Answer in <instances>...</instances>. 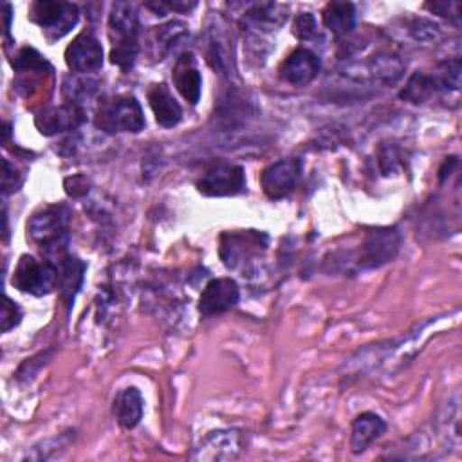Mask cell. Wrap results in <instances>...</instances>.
Masks as SVG:
<instances>
[{
	"label": "cell",
	"mask_w": 462,
	"mask_h": 462,
	"mask_svg": "<svg viewBox=\"0 0 462 462\" xmlns=\"http://www.w3.org/2000/svg\"><path fill=\"white\" fill-rule=\"evenodd\" d=\"M108 31L114 42V47L110 51V61L126 72L134 67L139 52V18L135 5L130 2L112 4V11L108 14Z\"/></svg>",
	"instance_id": "6da1fadb"
},
{
	"label": "cell",
	"mask_w": 462,
	"mask_h": 462,
	"mask_svg": "<svg viewBox=\"0 0 462 462\" xmlns=\"http://www.w3.org/2000/svg\"><path fill=\"white\" fill-rule=\"evenodd\" d=\"M70 209L65 204L45 206L27 222V235L47 254V260L67 251Z\"/></svg>",
	"instance_id": "7a4b0ae2"
},
{
	"label": "cell",
	"mask_w": 462,
	"mask_h": 462,
	"mask_svg": "<svg viewBox=\"0 0 462 462\" xmlns=\"http://www.w3.org/2000/svg\"><path fill=\"white\" fill-rule=\"evenodd\" d=\"M96 126L108 134L141 132L144 128V116L139 101L130 94L103 99L96 112Z\"/></svg>",
	"instance_id": "3957f363"
},
{
	"label": "cell",
	"mask_w": 462,
	"mask_h": 462,
	"mask_svg": "<svg viewBox=\"0 0 462 462\" xmlns=\"http://www.w3.org/2000/svg\"><path fill=\"white\" fill-rule=\"evenodd\" d=\"M11 283L27 294L45 296L58 289V269L51 260H36L31 254H22Z\"/></svg>",
	"instance_id": "277c9868"
},
{
	"label": "cell",
	"mask_w": 462,
	"mask_h": 462,
	"mask_svg": "<svg viewBox=\"0 0 462 462\" xmlns=\"http://www.w3.org/2000/svg\"><path fill=\"white\" fill-rule=\"evenodd\" d=\"M78 7L67 2L38 0L29 7V18L42 27L49 40L65 36L78 23Z\"/></svg>",
	"instance_id": "5b68a950"
},
{
	"label": "cell",
	"mask_w": 462,
	"mask_h": 462,
	"mask_svg": "<svg viewBox=\"0 0 462 462\" xmlns=\"http://www.w3.org/2000/svg\"><path fill=\"white\" fill-rule=\"evenodd\" d=\"M401 242L402 236L395 226L370 229L361 244L357 265L361 269H377L392 262L401 249Z\"/></svg>",
	"instance_id": "8992f818"
},
{
	"label": "cell",
	"mask_w": 462,
	"mask_h": 462,
	"mask_svg": "<svg viewBox=\"0 0 462 462\" xmlns=\"http://www.w3.org/2000/svg\"><path fill=\"white\" fill-rule=\"evenodd\" d=\"M267 235L247 229V231H227L220 236V258L227 269H238L253 254L265 251Z\"/></svg>",
	"instance_id": "52a82bcc"
},
{
	"label": "cell",
	"mask_w": 462,
	"mask_h": 462,
	"mask_svg": "<svg viewBox=\"0 0 462 462\" xmlns=\"http://www.w3.org/2000/svg\"><path fill=\"white\" fill-rule=\"evenodd\" d=\"M245 188L244 170L236 164L220 162L209 168L197 182V189L206 197H229Z\"/></svg>",
	"instance_id": "ba28073f"
},
{
	"label": "cell",
	"mask_w": 462,
	"mask_h": 462,
	"mask_svg": "<svg viewBox=\"0 0 462 462\" xmlns=\"http://www.w3.org/2000/svg\"><path fill=\"white\" fill-rule=\"evenodd\" d=\"M301 175V161L292 159H282L271 166H267L260 175V184L263 193L273 199H283L296 188Z\"/></svg>",
	"instance_id": "9c48e42d"
},
{
	"label": "cell",
	"mask_w": 462,
	"mask_h": 462,
	"mask_svg": "<svg viewBox=\"0 0 462 462\" xmlns=\"http://www.w3.org/2000/svg\"><path fill=\"white\" fill-rule=\"evenodd\" d=\"M65 63L76 74L96 72L103 65V47L99 40L88 32H79L65 49Z\"/></svg>",
	"instance_id": "30bf717a"
},
{
	"label": "cell",
	"mask_w": 462,
	"mask_h": 462,
	"mask_svg": "<svg viewBox=\"0 0 462 462\" xmlns=\"http://www.w3.org/2000/svg\"><path fill=\"white\" fill-rule=\"evenodd\" d=\"M240 300V289L231 278H213L199 298V312L202 316H217L233 309Z\"/></svg>",
	"instance_id": "8fae6325"
},
{
	"label": "cell",
	"mask_w": 462,
	"mask_h": 462,
	"mask_svg": "<svg viewBox=\"0 0 462 462\" xmlns=\"http://www.w3.org/2000/svg\"><path fill=\"white\" fill-rule=\"evenodd\" d=\"M242 451V435L238 430H217L209 431L199 448H195L191 458L197 460H226L235 458Z\"/></svg>",
	"instance_id": "7c38bea8"
},
{
	"label": "cell",
	"mask_w": 462,
	"mask_h": 462,
	"mask_svg": "<svg viewBox=\"0 0 462 462\" xmlns=\"http://www.w3.org/2000/svg\"><path fill=\"white\" fill-rule=\"evenodd\" d=\"M83 121H85L83 106H78L72 103L45 108L34 117V125L42 135H54V134L76 130Z\"/></svg>",
	"instance_id": "4fadbf2b"
},
{
	"label": "cell",
	"mask_w": 462,
	"mask_h": 462,
	"mask_svg": "<svg viewBox=\"0 0 462 462\" xmlns=\"http://www.w3.org/2000/svg\"><path fill=\"white\" fill-rule=\"evenodd\" d=\"M51 262L58 269L60 296H61L63 303L67 305V309H70L72 303H74V298H76V294H78V291L83 283V274H85L87 263L81 262L79 258L72 256L67 251L56 254L54 258H51Z\"/></svg>",
	"instance_id": "5bb4252c"
},
{
	"label": "cell",
	"mask_w": 462,
	"mask_h": 462,
	"mask_svg": "<svg viewBox=\"0 0 462 462\" xmlns=\"http://www.w3.org/2000/svg\"><path fill=\"white\" fill-rule=\"evenodd\" d=\"M318 72H319V58L310 49H305V47L294 49L280 67L282 79L294 87L309 85L318 76Z\"/></svg>",
	"instance_id": "9a60e30c"
},
{
	"label": "cell",
	"mask_w": 462,
	"mask_h": 462,
	"mask_svg": "<svg viewBox=\"0 0 462 462\" xmlns=\"http://www.w3.org/2000/svg\"><path fill=\"white\" fill-rule=\"evenodd\" d=\"M171 79L180 92V96L189 103L195 105L200 97L202 88V78L195 65V58L191 52H182L171 70Z\"/></svg>",
	"instance_id": "2e32d148"
},
{
	"label": "cell",
	"mask_w": 462,
	"mask_h": 462,
	"mask_svg": "<svg viewBox=\"0 0 462 462\" xmlns=\"http://www.w3.org/2000/svg\"><path fill=\"white\" fill-rule=\"evenodd\" d=\"M150 108L153 110L155 121L164 128H173L182 119V108L164 83L150 85L146 92Z\"/></svg>",
	"instance_id": "e0dca14e"
},
{
	"label": "cell",
	"mask_w": 462,
	"mask_h": 462,
	"mask_svg": "<svg viewBox=\"0 0 462 462\" xmlns=\"http://www.w3.org/2000/svg\"><path fill=\"white\" fill-rule=\"evenodd\" d=\"M386 431V422L372 411H363L352 420L350 449L354 455L363 453L374 440Z\"/></svg>",
	"instance_id": "ac0fdd59"
},
{
	"label": "cell",
	"mask_w": 462,
	"mask_h": 462,
	"mask_svg": "<svg viewBox=\"0 0 462 462\" xmlns=\"http://www.w3.org/2000/svg\"><path fill=\"white\" fill-rule=\"evenodd\" d=\"M143 397L141 392L135 386H128L121 392H117L114 404H112V411L114 417L117 420V424L125 430H132L139 424V420L143 419Z\"/></svg>",
	"instance_id": "d6986e66"
},
{
	"label": "cell",
	"mask_w": 462,
	"mask_h": 462,
	"mask_svg": "<svg viewBox=\"0 0 462 462\" xmlns=\"http://www.w3.org/2000/svg\"><path fill=\"white\" fill-rule=\"evenodd\" d=\"M287 11H289V7L285 4H278V2L254 4L245 13V22L249 27H253L256 31H273V29H278L285 22Z\"/></svg>",
	"instance_id": "ffe728a7"
},
{
	"label": "cell",
	"mask_w": 462,
	"mask_h": 462,
	"mask_svg": "<svg viewBox=\"0 0 462 462\" xmlns=\"http://www.w3.org/2000/svg\"><path fill=\"white\" fill-rule=\"evenodd\" d=\"M321 18L332 34L345 36L356 25V7L350 2H328L321 13Z\"/></svg>",
	"instance_id": "44dd1931"
},
{
	"label": "cell",
	"mask_w": 462,
	"mask_h": 462,
	"mask_svg": "<svg viewBox=\"0 0 462 462\" xmlns=\"http://www.w3.org/2000/svg\"><path fill=\"white\" fill-rule=\"evenodd\" d=\"M439 90L431 79L430 74L424 72H413L411 78L408 79L406 87L401 92V97L410 101V103H424L428 101L431 96H435Z\"/></svg>",
	"instance_id": "7402d4cb"
},
{
	"label": "cell",
	"mask_w": 462,
	"mask_h": 462,
	"mask_svg": "<svg viewBox=\"0 0 462 462\" xmlns=\"http://www.w3.org/2000/svg\"><path fill=\"white\" fill-rule=\"evenodd\" d=\"M460 60H448L442 61L435 67V70L430 74L437 90L439 92H448V90H458L460 88Z\"/></svg>",
	"instance_id": "603a6c76"
},
{
	"label": "cell",
	"mask_w": 462,
	"mask_h": 462,
	"mask_svg": "<svg viewBox=\"0 0 462 462\" xmlns=\"http://www.w3.org/2000/svg\"><path fill=\"white\" fill-rule=\"evenodd\" d=\"M99 83L90 78H65L63 97L67 103L83 106L85 99H90L97 92Z\"/></svg>",
	"instance_id": "cb8c5ba5"
},
{
	"label": "cell",
	"mask_w": 462,
	"mask_h": 462,
	"mask_svg": "<svg viewBox=\"0 0 462 462\" xmlns=\"http://www.w3.org/2000/svg\"><path fill=\"white\" fill-rule=\"evenodd\" d=\"M292 31H294V34L300 40H305V42L319 38L318 23H316V18H314L312 13H300V14H296V18L292 22Z\"/></svg>",
	"instance_id": "d4e9b609"
},
{
	"label": "cell",
	"mask_w": 462,
	"mask_h": 462,
	"mask_svg": "<svg viewBox=\"0 0 462 462\" xmlns=\"http://www.w3.org/2000/svg\"><path fill=\"white\" fill-rule=\"evenodd\" d=\"M22 321V309L9 296H4L2 303V332H9Z\"/></svg>",
	"instance_id": "484cf974"
},
{
	"label": "cell",
	"mask_w": 462,
	"mask_h": 462,
	"mask_svg": "<svg viewBox=\"0 0 462 462\" xmlns=\"http://www.w3.org/2000/svg\"><path fill=\"white\" fill-rule=\"evenodd\" d=\"M410 32L413 34L415 40H420V42H431L435 40L439 34H440V29L437 23L430 22V20H424V18H417L411 22L410 25Z\"/></svg>",
	"instance_id": "4316f807"
},
{
	"label": "cell",
	"mask_w": 462,
	"mask_h": 462,
	"mask_svg": "<svg viewBox=\"0 0 462 462\" xmlns=\"http://www.w3.org/2000/svg\"><path fill=\"white\" fill-rule=\"evenodd\" d=\"M2 166H4V173H2V189H4V195L20 189V186H22V182H23V175H22L7 159L2 161Z\"/></svg>",
	"instance_id": "83f0119b"
},
{
	"label": "cell",
	"mask_w": 462,
	"mask_h": 462,
	"mask_svg": "<svg viewBox=\"0 0 462 462\" xmlns=\"http://www.w3.org/2000/svg\"><path fill=\"white\" fill-rule=\"evenodd\" d=\"M65 191L70 197H83L88 193V179L85 175H74L65 179Z\"/></svg>",
	"instance_id": "f1b7e54d"
}]
</instances>
